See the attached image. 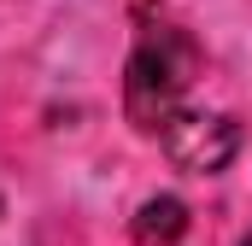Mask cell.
Instances as JSON below:
<instances>
[{
  "mask_svg": "<svg viewBox=\"0 0 252 246\" xmlns=\"http://www.w3.org/2000/svg\"><path fill=\"white\" fill-rule=\"evenodd\" d=\"M164 158L188 176H217L235 153H241V129L223 118V112H193V106H176L170 118L153 129Z\"/></svg>",
  "mask_w": 252,
  "mask_h": 246,
  "instance_id": "cell-2",
  "label": "cell"
},
{
  "mask_svg": "<svg viewBox=\"0 0 252 246\" xmlns=\"http://www.w3.org/2000/svg\"><path fill=\"white\" fill-rule=\"evenodd\" d=\"M199 76V47H193L188 30L176 24H147L135 53H129V76H124V112L135 129H158L182 106L188 82Z\"/></svg>",
  "mask_w": 252,
  "mask_h": 246,
  "instance_id": "cell-1",
  "label": "cell"
},
{
  "mask_svg": "<svg viewBox=\"0 0 252 246\" xmlns=\"http://www.w3.org/2000/svg\"><path fill=\"white\" fill-rule=\"evenodd\" d=\"M241 246H252V235H247V241H241Z\"/></svg>",
  "mask_w": 252,
  "mask_h": 246,
  "instance_id": "cell-4",
  "label": "cell"
},
{
  "mask_svg": "<svg viewBox=\"0 0 252 246\" xmlns=\"http://www.w3.org/2000/svg\"><path fill=\"white\" fill-rule=\"evenodd\" d=\"M182 229H188V205L182 199H147L141 211H135V241L141 246H176L182 241Z\"/></svg>",
  "mask_w": 252,
  "mask_h": 246,
  "instance_id": "cell-3",
  "label": "cell"
}]
</instances>
